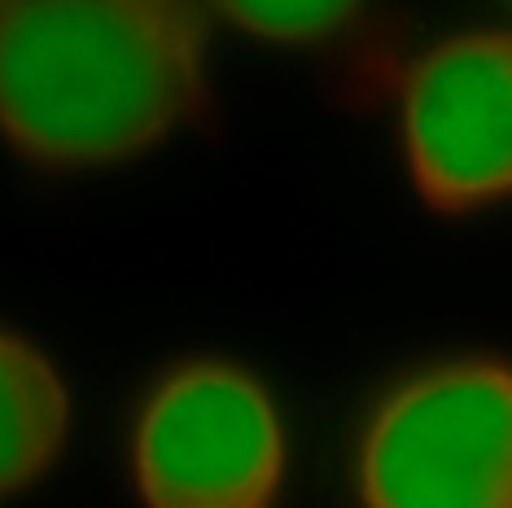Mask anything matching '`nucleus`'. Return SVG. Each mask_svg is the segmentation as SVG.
Returning <instances> with one entry per match:
<instances>
[{
    "mask_svg": "<svg viewBox=\"0 0 512 508\" xmlns=\"http://www.w3.org/2000/svg\"><path fill=\"white\" fill-rule=\"evenodd\" d=\"M359 508H512V368L464 355L390 386L359 434Z\"/></svg>",
    "mask_w": 512,
    "mask_h": 508,
    "instance_id": "2",
    "label": "nucleus"
},
{
    "mask_svg": "<svg viewBox=\"0 0 512 508\" xmlns=\"http://www.w3.org/2000/svg\"><path fill=\"white\" fill-rule=\"evenodd\" d=\"M71 434V390L36 342L0 325V500L49 473Z\"/></svg>",
    "mask_w": 512,
    "mask_h": 508,
    "instance_id": "5",
    "label": "nucleus"
},
{
    "mask_svg": "<svg viewBox=\"0 0 512 508\" xmlns=\"http://www.w3.org/2000/svg\"><path fill=\"white\" fill-rule=\"evenodd\" d=\"M0 5H5V0H0Z\"/></svg>",
    "mask_w": 512,
    "mask_h": 508,
    "instance_id": "7",
    "label": "nucleus"
},
{
    "mask_svg": "<svg viewBox=\"0 0 512 508\" xmlns=\"http://www.w3.org/2000/svg\"><path fill=\"white\" fill-rule=\"evenodd\" d=\"M202 0H5L0 136L49 171L114 167L211 110Z\"/></svg>",
    "mask_w": 512,
    "mask_h": 508,
    "instance_id": "1",
    "label": "nucleus"
},
{
    "mask_svg": "<svg viewBox=\"0 0 512 508\" xmlns=\"http://www.w3.org/2000/svg\"><path fill=\"white\" fill-rule=\"evenodd\" d=\"M399 141L412 189L438 215H473L512 189V40H438L403 79Z\"/></svg>",
    "mask_w": 512,
    "mask_h": 508,
    "instance_id": "4",
    "label": "nucleus"
},
{
    "mask_svg": "<svg viewBox=\"0 0 512 508\" xmlns=\"http://www.w3.org/2000/svg\"><path fill=\"white\" fill-rule=\"evenodd\" d=\"M289 443L276 399L232 360H180L145 390L132 425L141 508H276Z\"/></svg>",
    "mask_w": 512,
    "mask_h": 508,
    "instance_id": "3",
    "label": "nucleus"
},
{
    "mask_svg": "<svg viewBox=\"0 0 512 508\" xmlns=\"http://www.w3.org/2000/svg\"><path fill=\"white\" fill-rule=\"evenodd\" d=\"M206 14L263 44H324L359 18L364 0H202Z\"/></svg>",
    "mask_w": 512,
    "mask_h": 508,
    "instance_id": "6",
    "label": "nucleus"
}]
</instances>
